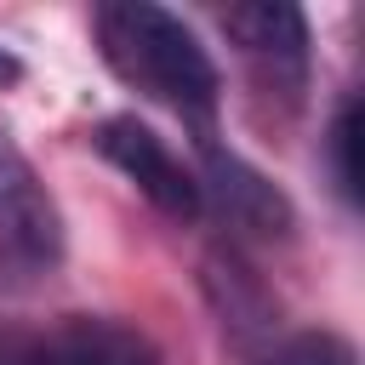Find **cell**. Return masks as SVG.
Returning <instances> with one entry per match:
<instances>
[{
  "label": "cell",
  "mask_w": 365,
  "mask_h": 365,
  "mask_svg": "<svg viewBox=\"0 0 365 365\" xmlns=\"http://www.w3.org/2000/svg\"><path fill=\"white\" fill-rule=\"evenodd\" d=\"M91 34L103 63L148 103L171 108L182 125H194V143H217V103L222 80L194 29L148 0H108L91 11Z\"/></svg>",
  "instance_id": "cell-1"
},
{
  "label": "cell",
  "mask_w": 365,
  "mask_h": 365,
  "mask_svg": "<svg viewBox=\"0 0 365 365\" xmlns=\"http://www.w3.org/2000/svg\"><path fill=\"white\" fill-rule=\"evenodd\" d=\"M63 262V211L23 160V148L0 131V274L40 279Z\"/></svg>",
  "instance_id": "cell-2"
},
{
  "label": "cell",
  "mask_w": 365,
  "mask_h": 365,
  "mask_svg": "<svg viewBox=\"0 0 365 365\" xmlns=\"http://www.w3.org/2000/svg\"><path fill=\"white\" fill-rule=\"evenodd\" d=\"M91 143H97V154H103L120 177L137 182V194H143L154 211H165L171 222H194V217H200V177L182 165V154H177L154 125H143L137 114H114V120H103V125L91 131Z\"/></svg>",
  "instance_id": "cell-3"
},
{
  "label": "cell",
  "mask_w": 365,
  "mask_h": 365,
  "mask_svg": "<svg viewBox=\"0 0 365 365\" xmlns=\"http://www.w3.org/2000/svg\"><path fill=\"white\" fill-rule=\"evenodd\" d=\"M217 23L240 46V57L251 63L262 91H285V97L302 91V80H308V23H302L297 6H285V0H245V6L217 11Z\"/></svg>",
  "instance_id": "cell-4"
},
{
  "label": "cell",
  "mask_w": 365,
  "mask_h": 365,
  "mask_svg": "<svg viewBox=\"0 0 365 365\" xmlns=\"http://www.w3.org/2000/svg\"><path fill=\"white\" fill-rule=\"evenodd\" d=\"M200 217H222V228H234L240 240H285L291 234V205L285 194L251 171L240 154H228L222 143H200Z\"/></svg>",
  "instance_id": "cell-5"
},
{
  "label": "cell",
  "mask_w": 365,
  "mask_h": 365,
  "mask_svg": "<svg viewBox=\"0 0 365 365\" xmlns=\"http://www.w3.org/2000/svg\"><path fill=\"white\" fill-rule=\"evenodd\" d=\"M23 365H160V354L120 319H91V314H74L63 325H51L29 354Z\"/></svg>",
  "instance_id": "cell-6"
},
{
  "label": "cell",
  "mask_w": 365,
  "mask_h": 365,
  "mask_svg": "<svg viewBox=\"0 0 365 365\" xmlns=\"http://www.w3.org/2000/svg\"><path fill=\"white\" fill-rule=\"evenodd\" d=\"M354 148H359V97H348L325 131V160H331V182L336 194L354 205L359 200V165H354Z\"/></svg>",
  "instance_id": "cell-7"
},
{
  "label": "cell",
  "mask_w": 365,
  "mask_h": 365,
  "mask_svg": "<svg viewBox=\"0 0 365 365\" xmlns=\"http://www.w3.org/2000/svg\"><path fill=\"white\" fill-rule=\"evenodd\" d=\"M257 365H354V348L336 331H291L285 342H274Z\"/></svg>",
  "instance_id": "cell-8"
},
{
  "label": "cell",
  "mask_w": 365,
  "mask_h": 365,
  "mask_svg": "<svg viewBox=\"0 0 365 365\" xmlns=\"http://www.w3.org/2000/svg\"><path fill=\"white\" fill-rule=\"evenodd\" d=\"M17 80H23V63H17V57L0 46V91H6V86H17Z\"/></svg>",
  "instance_id": "cell-9"
}]
</instances>
